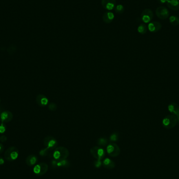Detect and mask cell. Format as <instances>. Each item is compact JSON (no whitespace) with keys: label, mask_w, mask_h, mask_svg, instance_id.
I'll use <instances>...</instances> for the list:
<instances>
[{"label":"cell","mask_w":179,"mask_h":179,"mask_svg":"<svg viewBox=\"0 0 179 179\" xmlns=\"http://www.w3.org/2000/svg\"><path fill=\"white\" fill-rule=\"evenodd\" d=\"M54 159L57 161L64 160L69 156V152L64 147H59L54 149L52 154Z\"/></svg>","instance_id":"1"},{"label":"cell","mask_w":179,"mask_h":179,"mask_svg":"<svg viewBox=\"0 0 179 179\" xmlns=\"http://www.w3.org/2000/svg\"><path fill=\"white\" fill-rule=\"evenodd\" d=\"M178 123V119L176 115L171 114L168 115L163 119L162 121L163 127L167 130L174 128Z\"/></svg>","instance_id":"2"},{"label":"cell","mask_w":179,"mask_h":179,"mask_svg":"<svg viewBox=\"0 0 179 179\" xmlns=\"http://www.w3.org/2000/svg\"><path fill=\"white\" fill-rule=\"evenodd\" d=\"M19 152L16 147L12 146L6 149L4 152V159L9 162L13 161L17 159Z\"/></svg>","instance_id":"3"},{"label":"cell","mask_w":179,"mask_h":179,"mask_svg":"<svg viewBox=\"0 0 179 179\" xmlns=\"http://www.w3.org/2000/svg\"><path fill=\"white\" fill-rule=\"evenodd\" d=\"M90 152L94 158L99 160L103 159L105 154L104 149L99 146H95L92 147L90 150Z\"/></svg>","instance_id":"4"},{"label":"cell","mask_w":179,"mask_h":179,"mask_svg":"<svg viewBox=\"0 0 179 179\" xmlns=\"http://www.w3.org/2000/svg\"><path fill=\"white\" fill-rule=\"evenodd\" d=\"M106 152L110 157H116L120 154V148L117 144L112 143L107 146Z\"/></svg>","instance_id":"5"},{"label":"cell","mask_w":179,"mask_h":179,"mask_svg":"<svg viewBox=\"0 0 179 179\" xmlns=\"http://www.w3.org/2000/svg\"><path fill=\"white\" fill-rule=\"evenodd\" d=\"M44 144L45 146H46V148L51 151L54 150L56 148H57V146L58 145L57 141H56L55 138H53L51 136H47L44 139Z\"/></svg>","instance_id":"6"},{"label":"cell","mask_w":179,"mask_h":179,"mask_svg":"<svg viewBox=\"0 0 179 179\" xmlns=\"http://www.w3.org/2000/svg\"><path fill=\"white\" fill-rule=\"evenodd\" d=\"M48 165L47 163H40L38 165H36L33 169L34 174L37 176H41L44 175L48 171Z\"/></svg>","instance_id":"7"},{"label":"cell","mask_w":179,"mask_h":179,"mask_svg":"<svg viewBox=\"0 0 179 179\" xmlns=\"http://www.w3.org/2000/svg\"><path fill=\"white\" fill-rule=\"evenodd\" d=\"M141 17L142 21L145 23H149L151 22L152 19L154 18L153 12L149 8H146L142 12Z\"/></svg>","instance_id":"8"},{"label":"cell","mask_w":179,"mask_h":179,"mask_svg":"<svg viewBox=\"0 0 179 179\" xmlns=\"http://www.w3.org/2000/svg\"><path fill=\"white\" fill-rule=\"evenodd\" d=\"M157 16L161 19H165L169 16V11L168 9L163 6H159L156 10Z\"/></svg>","instance_id":"9"},{"label":"cell","mask_w":179,"mask_h":179,"mask_svg":"<svg viewBox=\"0 0 179 179\" xmlns=\"http://www.w3.org/2000/svg\"><path fill=\"white\" fill-rule=\"evenodd\" d=\"M51 168H56L57 167H63V168H68L70 166V163L69 161H68L67 160L64 159V160H60V161H57V160L53 159L51 161Z\"/></svg>","instance_id":"10"},{"label":"cell","mask_w":179,"mask_h":179,"mask_svg":"<svg viewBox=\"0 0 179 179\" xmlns=\"http://www.w3.org/2000/svg\"><path fill=\"white\" fill-rule=\"evenodd\" d=\"M116 0H102L101 4L103 8L108 11L114 10L116 6Z\"/></svg>","instance_id":"11"},{"label":"cell","mask_w":179,"mask_h":179,"mask_svg":"<svg viewBox=\"0 0 179 179\" xmlns=\"http://www.w3.org/2000/svg\"><path fill=\"white\" fill-rule=\"evenodd\" d=\"M13 118V115L9 110H4L1 113L0 119L3 123H8L11 121Z\"/></svg>","instance_id":"12"},{"label":"cell","mask_w":179,"mask_h":179,"mask_svg":"<svg viewBox=\"0 0 179 179\" xmlns=\"http://www.w3.org/2000/svg\"><path fill=\"white\" fill-rule=\"evenodd\" d=\"M162 28V24L159 22L153 21L149 23L148 25V30L152 33H156L157 32L161 30Z\"/></svg>","instance_id":"13"},{"label":"cell","mask_w":179,"mask_h":179,"mask_svg":"<svg viewBox=\"0 0 179 179\" xmlns=\"http://www.w3.org/2000/svg\"><path fill=\"white\" fill-rule=\"evenodd\" d=\"M36 101L37 104L40 107H45L47 106L49 102V100L47 97L41 94H39L37 96Z\"/></svg>","instance_id":"14"},{"label":"cell","mask_w":179,"mask_h":179,"mask_svg":"<svg viewBox=\"0 0 179 179\" xmlns=\"http://www.w3.org/2000/svg\"><path fill=\"white\" fill-rule=\"evenodd\" d=\"M168 110L169 112L174 115L178 116L179 115V106L175 102H172L168 105Z\"/></svg>","instance_id":"15"},{"label":"cell","mask_w":179,"mask_h":179,"mask_svg":"<svg viewBox=\"0 0 179 179\" xmlns=\"http://www.w3.org/2000/svg\"><path fill=\"white\" fill-rule=\"evenodd\" d=\"M114 17L115 16L113 13L110 12H106L103 14L102 19L105 24H108L113 22V20L114 19Z\"/></svg>","instance_id":"16"},{"label":"cell","mask_w":179,"mask_h":179,"mask_svg":"<svg viewBox=\"0 0 179 179\" xmlns=\"http://www.w3.org/2000/svg\"><path fill=\"white\" fill-rule=\"evenodd\" d=\"M167 5L172 10L178 11L179 10V0H167Z\"/></svg>","instance_id":"17"},{"label":"cell","mask_w":179,"mask_h":179,"mask_svg":"<svg viewBox=\"0 0 179 179\" xmlns=\"http://www.w3.org/2000/svg\"><path fill=\"white\" fill-rule=\"evenodd\" d=\"M37 161H38V159L36 156L34 154H30L26 158L25 162L28 166L32 167V166L35 165L36 163L37 162Z\"/></svg>","instance_id":"18"},{"label":"cell","mask_w":179,"mask_h":179,"mask_svg":"<svg viewBox=\"0 0 179 179\" xmlns=\"http://www.w3.org/2000/svg\"><path fill=\"white\" fill-rule=\"evenodd\" d=\"M102 165L105 168H106L108 169H112L115 166V163H114L112 160L108 158H106L103 160Z\"/></svg>","instance_id":"19"},{"label":"cell","mask_w":179,"mask_h":179,"mask_svg":"<svg viewBox=\"0 0 179 179\" xmlns=\"http://www.w3.org/2000/svg\"><path fill=\"white\" fill-rule=\"evenodd\" d=\"M169 22L173 26H178L179 24V18L176 16L172 15L169 17Z\"/></svg>","instance_id":"20"},{"label":"cell","mask_w":179,"mask_h":179,"mask_svg":"<svg viewBox=\"0 0 179 179\" xmlns=\"http://www.w3.org/2000/svg\"><path fill=\"white\" fill-rule=\"evenodd\" d=\"M137 30H138V33L141 34H142V35L145 34L147 32V27L146 24H141L138 26Z\"/></svg>","instance_id":"21"},{"label":"cell","mask_w":179,"mask_h":179,"mask_svg":"<svg viewBox=\"0 0 179 179\" xmlns=\"http://www.w3.org/2000/svg\"><path fill=\"white\" fill-rule=\"evenodd\" d=\"M97 143L99 147H105L108 145V141L106 138H100L97 140Z\"/></svg>","instance_id":"22"},{"label":"cell","mask_w":179,"mask_h":179,"mask_svg":"<svg viewBox=\"0 0 179 179\" xmlns=\"http://www.w3.org/2000/svg\"><path fill=\"white\" fill-rule=\"evenodd\" d=\"M115 12L117 14H122L124 13L125 8H124V6L121 4H119L115 6V8H114Z\"/></svg>","instance_id":"23"},{"label":"cell","mask_w":179,"mask_h":179,"mask_svg":"<svg viewBox=\"0 0 179 179\" xmlns=\"http://www.w3.org/2000/svg\"><path fill=\"white\" fill-rule=\"evenodd\" d=\"M110 141H118L119 139V134L116 132H114L110 135Z\"/></svg>","instance_id":"24"},{"label":"cell","mask_w":179,"mask_h":179,"mask_svg":"<svg viewBox=\"0 0 179 179\" xmlns=\"http://www.w3.org/2000/svg\"><path fill=\"white\" fill-rule=\"evenodd\" d=\"M48 108L51 111H56L57 109V105L55 103H51L48 105Z\"/></svg>","instance_id":"25"},{"label":"cell","mask_w":179,"mask_h":179,"mask_svg":"<svg viewBox=\"0 0 179 179\" xmlns=\"http://www.w3.org/2000/svg\"><path fill=\"white\" fill-rule=\"evenodd\" d=\"M50 152L49 150L47 149L46 148L44 149H42L41 150L40 152H39V154L41 156H47V154H49V152Z\"/></svg>","instance_id":"26"},{"label":"cell","mask_w":179,"mask_h":179,"mask_svg":"<svg viewBox=\"0 0 179 179\" xmlns=\"http://www.w3.org/2000/svg\"><path fill=\"white\" fill-rule=\"evenodd\" d=\"M16 50V47L14 45H11L8 48V52L11 54H12L13 53L15 52Z\"/></svg>","instance_id":"27"},{"label":"cell","mask_w":179,"mask_h":179,"mask_svg":"<svg viewBox=\"0 0 179 179\" xmlns=\"http://www.w3.org/2000/svg\"><path fill=\"white\" fill-rule=\"evenodd\" d=\"M6 129V126L4 124V123L0 124V133L1 134H3L5 132Z\"/></svg>","instance_id":"28"},{"label":"cell","mask_w":179,"mask_h":179,"mask_svg":"<svg viewBox=\"0 0 179 179\" xmlns=\"http://www.w3.org/2000/svg\"><path fill=\"white\" fill-rule=\"evenodd\" d=\"M102 165V163L101 160H97L94 163V165H95V167L96 168H99Z\"/></svg>","instance_id":"29"},{"label":"cell","mask_w":179,"mask_h":179,"mask_svg":"<svg viewBox=\"0 0 179 179\" xmlns=\"http://www.w3.org/2000/svg\"><path fill=\"white\" fill-rule=\"evenodd\" d=\"M7 141V137L5 135H2L0 137V141L2 143H5Z\"/></svg>","instance_id":"30"},{"label":"cell","mask_w":179,"mask_h":179,"mask_svg":"<svg viewBox=\"0 0 179 179\" xmlns=\"http://www.w3.org/2000/svg\"><path fill=\"white\" fill-rule=\"evenodd\" d=\"M4 146L2 143H0V154L3 152V151H4Z\"/></svg>","instance_id":"31"},{"label":"cell","mask_w":179,"mask_h":179,"mask_svg":"<svg viewBox=\"0 0 179 179\" xmlns=\"http://www.w3.org/2000/svg\"><path fill=\"white\" fill-rule=\"evenodd\" d=\"M4 163V160L3 159V158L0 157V165H3Z\"/></svg>","instance_id":"32"},{"label":"cell","mask_w":179,"mask_h":179,"mask_svg":"<svg viewBox=\"0 0 179 179\" xmlns=\"http://www.w3.org/2000/svg\"><path fill=\"white\" fill-rule=\"evenodd\" d=\"M167 0H159V2L161 4L167 3Z\"/></svg>","instance_id":"33"},{"label":"cell","mask_w":179,"mask_h":179,"mask_svg":"<svg viewBox=\"0 0 179 179\" xmlns=\"http://www.w3.org/2000/svg\"><path fill=\"white\" fill-rule=\"evenodd\" d=\"M176 117H177V119H178V123L179 124V115L176 116Z\"/></svg>","instance_id":"34"},{"label":"cell","mask_w":179,"mask_h":179,"mask_svg":"<svg viewBox=\"0 0 179 179\" xmlns=\"http://www.w3.org/2000/svg\"><path fill=\"white\" fill-rule=\"evenodd\" d=\"M0 102H1V100H0Z\"/></svg>","instance_id":"35"}]
</instances>
